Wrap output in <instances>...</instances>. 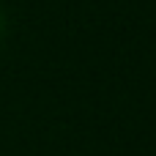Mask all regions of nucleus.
Here are the masks:
<instances>
[{"label":"nucleus","instance_id":"obj_1","mask_svg":"<svg viewBox=\"0 0 156 156\" xmlns=\"http://www.w3.org/2000/svg\"><path fill=\"white\" fill-rule=\"evenodd\" d=\"M3 33H5V11L0 8V38H3Z\"/></svg>","mask_w":156,"mask_h":156}]
</instances>
